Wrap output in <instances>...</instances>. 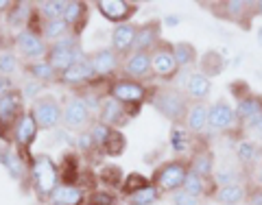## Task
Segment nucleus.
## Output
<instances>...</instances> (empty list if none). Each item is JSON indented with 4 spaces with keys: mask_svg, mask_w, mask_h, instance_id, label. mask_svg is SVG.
<instances>
[{
    "mask_svg": "<svg viewBox=\"0 0 262 205\" xmlns=\"http://www.w3.org/2000/svg\"><path fill=\"white\" fill-rule=\"evenodd\" d=\"M153 107L158 109L164 118H168L170 122L179 125L182 120H186L188 101L179 89H160V92L153 96Z\"/></svg>",
    "mask_w": 262,
    "mask_h": 205,
    "instance_id": "1",
    "label": "nucleus"
},
{
    "mask_svg": "<svg viewBox=\"0 0 262 205\" xmlns=\"http://www.w3.org/2000/svg\"><path fill=\"white\" fill-rule=\"evenodd\" d=\"M188 170H190V166H188L186 162H179V160L166 162L158 168V173L153 177V184L164 192H177L184 188Z\"/></svg>",
    "mask_w": 262,
    "mask_h": 205,
    "instance_id": "2",
    "label": "nucleus"
},
{
    "mask_svg": "<svg viewBox=\"0 0 262 205\" xmlns=\"http://www.w3.org/2000/svg\"><path fill=\"white\" fill-rule=\"evenodd\" d=\"M216 13L229 22L241 24L243 29H251V15H256V3L249 0H225L216 5Z\"/></svg>",
    "mask_w": 262,
    "mask_h": 205,
    "instance_id": "3",
    "label": "nucleus"
},
{
    "mask_svg": "<svg viewBox=\"0 0 262 205\" xmlns=\"http://www.w3.org/2000/svg\"><path fill=\"white\" fill-rule=\"evenodd\" d=\"M33 179L37 184V190L42 194H53L57 188V166L51 162V157L39 155L33 164Z\"/></svg>",
    "mask_w": 262,
    "mask_h": 205,
    "instance_id": "4",
    "label": "nucleus"
},
{
    "mask_svg": "<svg viewBox=\"0 0 262 205\" xmlns=\"http://www.w3.org/2000/svg\"><path fill=\"white\" fill-rule=\"evenodd\" d=\"M236 125H238V120H236V111L227 101L221 98V101L210 105L208 129H212V131H227V129H234Z\"/></svg>",
    "mask_w": 262,
    "mask_h": 205,
    "instance_id": "5",
    "label": "nucleus"
},
{
    "mask_svg": "<svg viewBox=\"0 0 262 205\" xmlns=\"http://www.w3.org/2000/svg\"><path fill=\"white\" fill-rule=\"evenodd\" d=\"M177 59L173 55V46H155L151 51V70L160 79H170L177 75Z\"/></svg>",
    "mask_w": 262,
    "mask_h": 205,
    "instance_id": "6",
    "label": "nucleus"
},
{
    "mask_svg": "<svg viewBox=\"0 0 262 205\" xmlns=\"http://www.w3.org/2000/svg\"><path fill=\"white\" fill-rule=\"evenodd\" d=\"M236 120L243 127H251L262 116V96L260 94H247L236 103Z\"/></svg>",
    "mask_w": 262,
    "mask_h": 205,
    "instance_id": "7",
    "label": "nucleus"
},
{
    "mask_svg": "<svg viewBox=\"0 0 262 205\" xmlns=\"http://www.w3.org/2000/svg\"><path fill=\"white\" fill-rule=\"evenodd\" d=\"M33 116H35V120H37V125H39V127L53 129L57 122L61 120L63 111H61L59 103H57L55 98L46 96V98H42V101H37V103H35V107H33Z\"/></svg>",
    "mask_w": 262,
    "mask_h": 205,
    "instance_id": "8",
    "label": "nucleus"
},
{
    "mask_svg": "<svg viewBox=\"0 0 262 205\" xmlns=\"http://www.w3.org/2000/svg\"><path fill=\"white\" fill-rule=\"evenodd\" d=\"M144 96H146V89L138 81H116L112 85V98H116L118 103L138 105L144 101Z\"/></svg>",
    "mask_w": 262,
    "mask_h": 205,
    "instance_id": "9",
    "label": "nucleus"
},
{
    "mask_svg": "<svg viewBox=\"0 0 262 205\" xmlns=\"http://www.w3.org/2000/svg\"><path fill=\"white\" fill-rule=\"evenodd\" d=\"M88 120H90V109H88V105L83 98H70L68 105H66V109H63V122H66V127H70V129H81V127H85L88 125Z\"/></svg>",
    "mask_w": 262,
    "mask_h": 205,
    "instance_id": "10",
    "label": "nucleus"
},
{
    "mask_svg": "<svg viewBox=\"0 0 262 205\" xmlns=\"http://www.w3.org/2000/svg\"><path fill=\"white\" fill-rule=\"evenodd\" d=\"M236 157L245 168L262 166V146L256 140H241L236 144Z\"/></svg>",
    "mask_w": 262,
    "mask_h": 205,
    "instance_id": "11",
    "label": "nucleus"
},
{
    "mask_svg": "<svg viewBox=\"0 0 262 205\" xmlns=\"http://www.w3.org/2000/svg\"><path fill=\"white\" fill-rule=\"evenodd\" d=\"M96 7H98V11H101L105 18L112 20V22L127 20L129 15L136 11V7L125 3V0H98Z\"/></svg>",
    "mask_w": 262,
    "mask_h": 205,
    "instance_id": "12",
    "label": "nucleus"
},
{
    "mask_svg": "<svg viewBox=\"0 0 262 205\" xmlns=\"http://www.w3.org/2000/svg\"><path fill=\"white\" fill-rule=\"evenodd\" d=\"M208 113H210V107L206 103H192L190 107H188V113H186L188 133L201 135L203 131L208 129Z\"/></svg>",
    "mask_w": 262,
    "mask_h": 205,
    "instance_id": "13",
    "label": "nucleus"
},
{
    "mask_svg": "<svg viewBox=\"0 0 262 205\" xmlns=\"http://www.w3.org/2000/svg\"><path fill=\"white\" fill-rule=\"evenodd\" d=\"M48 61H51V65H53L55 70L66 72L70 65L83 61V53H81L79 46H75V48H53L51 57H48Z\"/></svg>",
    "mask_w": 262,
    "mask_h": 205,
    "instance_id": "14",
    "label": "nucleus"
},
{
    "mask_svg": "<svg viewBox=\"0 0 262 205\" xmlns=\"http://www.w3.org/2000/svg\"><path fill=\"white\" fill-rule=\"evenodd\" d=\"M15 44H18L20 53L24 57H31V59H37V57H42L46 53L44 42L33 31H20L18 37H15Z\"/></svg>",
    "mask_w": 262,
    "mask_h": 205,
    "instance_id": "15",
    "label": "nucleus"
},
{
    "mask_svg": "<svg viewBox=\"0 0 262 205\" xmlns=\"http://www.w3.org/2000/svg\"><path fill=\"white\" fill-rule=\"evenodd\" d=\"M212 92V81L203 75V72H194L186 81V94L192 98L194 103H203V98Z\"/></svg>",
    "mask_w": 262,
    "mask_h": 205,
    "instance_id": "16",
    "label": "nucleus"
},
{
    "mask_svg": "<svg viewBox=\"0 0 262 205\" xmlns=\"http://www.w3.org/2000/svg\"><path fill=\"white\" fill-rule=\"evenodd\" d=\"M158 42H160V24L151 22V24H144V27L138 29L134 48L136 51H142V53H149L151 48L158 46Z\"/></svg>",
    "mask_w": 262,
    "mask_h": 205,
    "instance_id": "17",
    "label": "nucleus"
},
{
    "mask_svg": "<svg viewBox=\"0 0 262 205\" xmlns=\"http://www.w3.org/2000/svg\"><path fill=\"white\" fill-rule=\"evenodd\" d=\"M214 199L221 205H238L243 201H247V186L245 184H229L216 188Z\"/></svg>",
    "mask_w": 262,
    "mask_h": 205,
    "instance_id": "18",
    "label": "nucleus"
},
{
    "mask_svg": "<svg viewBox=\"0 0 262 205\" xmlns=\"http://www.w3.org/2000/svg\"><path fill=\"white\" fill-rule=\"evenodd\" d=\"M37 127L39 125L33 113H22L18 118V125H15V142L20 146H29L37 133Z\"/></svg>",
    "mask_w": 262,
    "mask_h": 205,
    "instance_id": "19",
    "label": "nucleus"
},
{
    "mask_svg": "<svg viewBox=\"0 0 262 205\" xmlns=\"http://www.w3.org/2000/svg\"><path fill=\"white\" fill-rule=\"evenodd\" d=\"M136 35H138V29L134 24H120V27H116L112 33V44L118 53H127L129 48H134Z\"/></svg>",
    "mask_w": 262,
    "mask_h": 205,
    "instance_id": "20",
    "label": "nucleus"
},
{
    "mask_svg": "<svg viewBox=\"0 0 262 205\" xmlns=\"http://www.w3.org/2000/svg\"><path fill=\"white\" fill-rule=\"evenodd\" d=\"M190 170H194V173H199L201 177H214V155H212L208 149H199L194 155H192V160H190Z\"/></svg>",
    "mask_w": 262,
    "mask_h": 205,
    "instance_id": "21",
    "label": "nucleus"
},
{
    "mask_svg": "<svg viewBox=\"0 0 262 205\" xmlns=\"http://www.w3.org/2000/svg\"><path fill=\"white\" fill-rule=\"evenodd\" d=\"M125 70L131 77H144L151 70V53L134 51L129 55V59L125 61Z\"/></svg>",
    "mask_w": 262,
    "mask_h": 205,
    "instance_id": "22",
    "label": "nucleus"
},
{
    "mask_svg": "<svg viewBox=\"0 0 262 205\" xmlns=\"http://www.w3.org/2000/svg\"><path fill=\"white\" fill-rule=\"evenodd\" d=\"M96 75L94 72V65L90 59H83V61H79L75 65H70L66 72H61V77L63 81H68V83H81V81H90Z\"/></svg>",
    "mask_w": 262,
    "mask_h": 205,
    "instance_id": "23",
    "label": "nucleus"
},
{
    "mask_svg": "<svg viewBox=\"0 0 262 205\" xmlns=\"http://www.w3.org/2000/svg\"><path fill=\"white\" fill-rule=\"evenodd\" d=\"M20 111V96L18 94H5L0 98V125H11Z\"/></svg>",
    "mask_w": 262,
    "mask_h": 205,
    "instance_id": "24",
    "label": "nucleus"
},
{
    "mask_svg": "<svg viewBox=\"0 0 262 205\" xmlns=\"http://www.w3.org/2000/svg\"><path fill=\"white\" fill-rule=\"evenodd\" d=\"M81 199H83V192L75 186H57L53 192V205H81Z\"/></svg>",
    "mask_w": 262,
    "mask_h": 205,
    "instance_id": "25",
    "label": "nucleus"
},
{
    "mask_svg": "<svg viewBox=\"0 0 262 205\" xmlns=\"http://www.w3.org/2000/svg\"><path fill=\"white\" fill-rule=\"evenodd\" d=\"M199 63H201V70H199V72H203V75H206L208 79L221 75V72H223V68H225L223 55H219L216 51H208L206 55L201 57Z\"/></svg>",
    "mask_w": 262,
    "mask_h": 205,
    "instance_id": "26",
    "label": "nucleus"
},
{
    "mask_svg": "<svg viewBox=\"0 0 262 205\" xmlns=\"http://www.w3.org/2000/svg\"><path fill=\"white\" fill-rule=\"evenodd\" d=\"M210 179L206 177H201L199 173H194V170H188V175H186V181H184V190L186 192H190L192 196H203V194H208L210 192Z\"/></svg>",
    "mask_w": 262,
    "mask_h": 205,
    "instance_id": "27",
    "label": "nucleus"
},
{
    "mask_svg": "<svg viewBox=\"0 0 262 205\" xmlns=\"http://www.w3.org/2000/svg\"><path fill=\"white\" fill-rule=\"evenodd\" d=\"M92 65H94V72L96 75H110V72L116 68V53L110 51V48H105V51H98L92 59Z\"/></svg>",
    "mask_w": 262,
    "mask_h": 205,
    "instance_id": "28",
    "label": "nucleus"
},
{
    "mask_svg": "<svg viewBox=\"0 0 262 205\" xmlns=\"http://www.w3.org/2000/svg\"><path fill=\"white\" fill-rule=\"evenodd\" d=\"M158 199H160V188L155 186V184H149V186H144L142 190L129 194L127 196V203L129 205H153Z\"/></svg>",
    "mask_w": 262,
    "mask_h": 205,
    "instance_id": "29",
    "label": "nucleus"
},
{
    "mask_svg": "<svg viewBox=\"0 0 262 205\" xmlns=\"http://www.w3.org/2000/svg\"><path fill=\"white\" fill-rule=\"evenodd\" d=\"M173 55L177 59V65H182V68H188V65H192L196 61V48L188 42L173 44Z\"/></svg>",
    "mask_w": 262,
    "mask_h": 205,
    "instance_id": "30",
    "label": "nucleus"
},
{
    "mask_svg": "<svg viewBox=\"0 0 262 205\" xmlns=\"http://www.w3.org/2000/svg\"><path fill=\"white\" fill-rule=\"evenodd\" d=\"M122 103H118L116 98H107V101L103 103V120L107 122V125H116V122L122 120Z\"/></svg>",
    "mask_w": 262,
    "mask_h": 205,
    "instance_id": "31",
    "label": "nucleus"
},
{
    "mask_svg": "<svg viewBox=\"0 0 262 205\" xmlns=\"http://www.w3.org/2000/svg\"><path fill=\"white\" fill-rule=\"evenodd\" d=\"M39 11H42V15L48 22H51V20H59V18H63L66 3H61V0H48V3L39 5Z\"/></svg>",
    "mask_w": 262,
    "mask_h": 205,
    "instance_id": "32",
    "label": "nucleus"
},
{
    "mask_svg": "<svg viewBox=\"0 0 262 205\" xmlns=\"http://www.w3.org/2000/svg\"><path fill=\"white\" fill-rule=\"evenodd\" d=\"M66 31H68V24L63 22V18L51 20V22H46V27H44V37H48V39H61L66 35Z\"/></svg>",
    "mask_w": 262,
    "mask_h": 205,
    "instance_id": "33",
    "label": "nucleus"
},
{
    "mask_svg": "<svg viewBox=\"0 0 262 205\" xmlns=\"http://www.w3.org/2000/svg\"><path fill=\"white\" fill-rule=\"evenodd\" d=\"M214 184H216V188H221V186H229V184H243V181L238 179V173H236L234 168L225 166V168H219V173H214Z\"/></svg>",
    "mask_w": 262,
    "mask_h": 205,
    "instance_id": "34",
    "label": "nucleus"
},
{
    "mask_svg": "<svg viewBox=\"0 0 262 205\" xmlns=\"http://www.w3.org/2000/svg\"><path fill=\"white\" fill-rule=\"evenodd\" d=\"M170 146H173V151L182 153L188 149V131H184L182 127H173V131H170Z\"/></svg>",
    "mask_w": 262,
    "mask_h": 205,
    "instance_id": "35",
    "label": "nucleus"
},
{
    "mask_svg": "<svg viewBox=\"0 0 262 205\" xmlns=\"http://www.w3.org/2000/svg\"><path fill=\"white\" fill-rule=\"evenodd\" d=\"M85 5L83 3H66V11H63V22L66 24H77L79 18L83 15Z\"/></svg>",
    "mask_w": 262,
    "mask_h": 205,
    "instance_id": "36",
    "label": "nucleus"
},
{
    "mask_svg": "<svg viewBox=\"0 0 262 205\" xmlns=\"http://www.w3.org/2000/svg\"><path fill=\"white\" fill-rule=\"evenodd\" d=\"M144 186H149V179L146 177H142V175H138V173H134V175H129L127 179H125V192H127V196L129 194H134V192H138V190H142Z\"/></svg>",
    "mask_w": 262,
    "mask_h": 205,
    "instance_id": "37",
    "label": "nucleus"
},
{
    "mask_svg": "<svg viewBox=\"0 0 262 205\" xmlns=\"http://www.w3.org/2000/svg\"><path fill=\"white\" fill-rule=\"evenodd\" d=\"M31 72L35 75L37 81H46V79H53L55 68L51 65V61H37V63L31 65Z\"/></svg>",
    "mask_w": 262,
    "mask_h": 205,
    "instance_id": "38",
    "label": "nucleus"
},
{
    "mask_svg": "<svg viewBox=\"0 0 262 205\" xmlns=\"http://www.w3.org/2000/svg\"><path fill=\"white\" fill-rule=\"evenodd\" d=\"M107 153H112V155H118V153H122V149L127 146V140H125V135L120 133V131H112L110 133V140H107Z\"/></svg>",
    "mask_w": 262,
    "mask_h": 205,
    "instance_id": "39",
    "label": "nucleus"
},
{
    "mask_svg": "<svg viewBox=\"0 0 262 205\" xmlns=\"http://www.w3.org/2000/svg\"><path fill=\"white\" fill-rule=\"evenodd\" d=\"M110 133H112V129H110L107 125H103V122H101V125H94L92 131H90V135H92L94 144H98V146H105V144H107Z\"/></svg>",
    "mask_w": 262,
    "mask_h": 205,
    "instance_id": "40",
    "label": "nucleus"
},
{
    "mask_svg": "<svg viewBox=\"0 0 262 205\" xmlns=\"http://www.w3.org/2000/svg\"><path fill=\"white\" fill-rule=\"evenodd\" d=\"M15 68H18L15 55L9 53V51H3V53H0V72H3V75H11Z\"/></svg>",
    "mask_w": 262,
    "mask_h": 205,
    "instance_id": "41",
    "label": "nucleus"
},
{
    "mask_svg": "<svg viewBox=\"0 0 262 205\" xmlns=\"http://www.w3.org/2000/svg\"><path fill=\"white\" fill-rule=\"evenodd\" d=\"M0 160L5 162V166L9 168V173H11L13 177H20V173H22V168H20V160L15 157V155H13L11 151H5L3 155H0Z\"/></svg>",
    "mask_w": 262,
    "mask_h": 205,
    "instance_id": "42",
    "label": "nucleus"
},
{
    "mask_svg": "<svg viewBox=\"0 0 262 205\" xmlns=\"http://www.w3.org/2000/svg\"><path fill=\"white\" fill-rule=\"evenodd\" d=\"M27 18H29V5L20 3V5H18V9H13V11H11L9 22H11V24H15V27H20V24L27 22Z\"/></svg>",
    "mask_w": 262,
    "mask_h": 205,
    "instance_id": "43",
    "label": "nucleus"
},
{
    "mask_svg": "<svg viewBox=\"0 0 262 205\" xmlns=\"http://www.w3.org/2000/svg\"><path fill=\"white\" fill-rule=\"evenodd\" d=\"M173 203H175V205H199V199H196V196H192L190 192H186L184 188H182V190H177V192L173 194Z\"/></svg>",
    "mask_w": 262,
    "mask_h": 205,
    "instance_id": "44",
    "label": "nucleus"
},
{
    "mask_svg": "<svg viewBox=\"0 0 262 205\" xmlns=\"http://www.w3.org/2000/svg\"><path fill=\"white\" fill-rule=\"evenodd\" d=\"M114 196L107 194V192H94L90 196V205H114Z\"/></svg>",
    "mask_w": 262,
    "mask_h": 205,
    "instance_id": "45",
    "label": "nucleus"
},
{
    "mask_svg": "<svg viewBox=\"0 0 262 205\" xmlns=\"http://www.w3.org/2000/svg\"><path fill=\"white\" fill-rule=\"evenodd\" d=\"M247 203L249 205H262V186H251L247 188Z\"/></svg>",
    "mask_w": 262,
    "mask_h": 205,
    "instance_id": "46",
    "label": "nucleus"
},
{
    "mask_svg": "<svg viewBox=\"0 0 262 205\" xmlns=\"http://www.w3.org/2000/svg\"><path fill=\"white\" fill-rule=\"evenodd\" d=\"M39 89H42V83H39V81H33V83H27V85H24V96H27V98H33V96H35V94L39 92Z\"/></svg>",
    "mask_w": 262,
    "mask_h": 205,
    "instance_id": "47",
    "label": "nucleus"
},
{
    "mask_svg": "<svg viewBox=\"0 0 262 205\" xmlns=\"http://www.w3.org/2000/svg\"><path fill=\"white\" fill-rule=\"evenodd\" d=\"M112 177L116 179V181H120V173H118V168H105L103 173H101V179H103L105 184L112 181Z\"/></svg>",
    "mask_w": 262,
    "mask_h": 205,
    "instance_id": "48",
    "label": "nucleus"
},
{
    "mask_svg": "<svg viewBox=\"0 0 262 205\" xmlns=\"http://www.w3.org/2000/svg\"><path fill=\"white\" fill-rule=\"evenodd\" d=\"M92 135L90 133H81L79 135V140H77V144H79V149H90V146H92Z\"/></svg>",
    "mask_w": 262,
    "mask_h": 205,
    "instance_id": "49",
    "label": "nucleus"
},
{
    "mask_svg": "<svg viewBox=\"0 0 262 205\" xmlns=\"http://www.w3.org/2000/svg\"><path fill=\"white\" fill-rule=\"evenodd\" d=\"M249 131H251V133L256 135V138H262V116H260V118H258V120L249 127Z\"/></svg>",
    "mask_w": 262,
    "mask_h": 205,
    "instance_id": "50",
    "label": "nucleus"
},
{
    "mask_svg": "<svg viewBox=\"0 0 262 205\" xmlns=\"http://www.w3.org/2000/svg\"><path fill=\"white\" fill-rule=\"evenodd\" d=\"M9 89V79H5V77H0V98L5 96V92Z\"/></svg>",
    "mask_w": 262,
    "mask_h": 205,
    "instance_id": "51",
    "label": "nucleus"
},
{
    "mask_svg": "<svg viewBox=\"0 0 262 205\" xmlns=\"http://www.w3.org/2000/svg\"><path fill=\"white\" fill-rule=\"evenodd\" d=\"M164 24H166V27H177V24H179V15H166Z\"/></svg>",
    "mask_w": 262,
    "mask_h": 205,
    "instance_id": "52",
    "label": "nucleus"
},
{
    "mask_svg": "<svg viewBox=\"0 0 262 205\" xmlns=\"http://www.w3.org/2000/svg\"><path fill=\"white\" fill-rule=\"evenodd\" d=\"M256 184H258V186H262V166L258 168V173H256Z\"/></svg>",
    "mask_w": 262,
    "mask_h": 205,
    "instance_id": "53",
    "label": "nucleus"
},
{
    "mask_svg": "<svg viewBox=\"0 0 262 205\" xmlns=\"http://www.w3.org/2000/svg\"><path fill=\"white\" fill-rule=\"evenodd\" d=\"M256 15H262V0H256Z\"/></svg>",
    "mask_w": 262,
    "mask_h": 205,
    "instance_id": "54",
    "label": "nucleus"
},
{
    "mask_svg": "<svg viewBox=\"0 0 262 205\" xmlns=\"http://www.w3.org/2000/svg\"><path fill=\"white\" fill-rule=\"evenodd\" d=\"M5 7H9V3H7V0H0V11H3Z\"/></svg>",
    "mask_w": 262,
    "mask_h": 205,
    "instance_id": "55",
    "label": "nucleus"
},
{
    "mask_svg": "<svg viewBox=\"0 0 262 205\" xmlns=\"http://www.w3.org/2000/svg\"><path fill=\"white\" fill-rule=\"evenodd\" d=\"M256 35H258V42H260V44H262V27H260V29H258V33H256Z\"/></svg>",
    "mask_w": 262,
    "mask_h": 205,
    "instance_id": "56",
    "label": "nucleus"
},
{
    "mask_svg": "<svg viewBox=\"0 0 262 205\" xmlns=\"http://www.w3.org/2000/svg\"><path fill=\"white\" fill-rule=\"evenodd\" d=\"M125 205H129V203H125Z\"/></svg>",
    "mask_w": 262,
    "mask_h": 205,
    "instance_id": "57",
    "label": "nucleus"
}]
</instances>
